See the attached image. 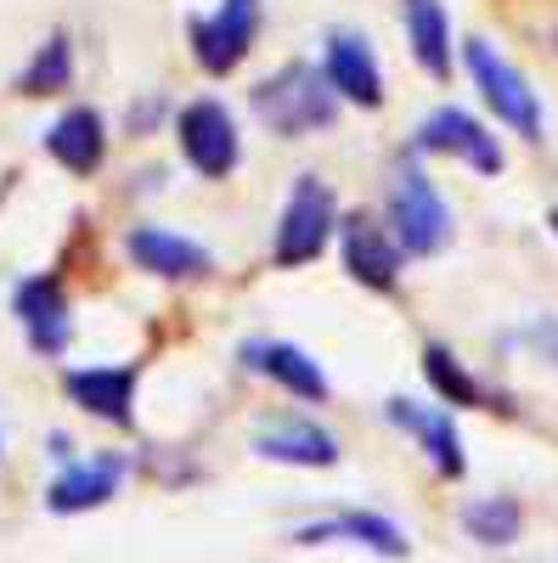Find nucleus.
<instances>
[{"instance_id":"nucleus-21","label":"nucleus","mask_w":558,"mask_h":563,"mask_svg":"<svg viewBox=\"0 0 558 563\" xmlns=\"http://www.w3.org/2000/svg\"><path fill=\"white\" fill-rule=\"evenodd\" d=\"M457 525L474 547L502 552V547H514L525 536V501L519 496H474V501L457 507Z\"/></svg>"},{"instance_id":"nucleus-7","label":"nucleus","mask_w":558,"mask_h":563,"mask_svg":"<svg viewBox=\"0 0 558 563\" xmlns=\"http://www.w3.org/2000/svg\"><path fill=\"white\" fill-rule=\"evenodd\" d=\"M186 40H193V57L204 74H231L260 40V0H220L215 12L186 23Z\"/></svg>"},{"instance_id":"nucleus-16","label":"nucleus","mask_w":558,"mask_h":563,"mask_svg":"<svg viewBox=\"0 0 558 563\" xmlns=\"http://www.w3.org/2000/svg\"><path fill=\"white\" fill-rule=\"evenodd\" d=\"M321 74H328V85L339 90V102H350V108H379L384 102L379 57H372V45L355 29H328L321 34Z\"/></svg>"},{"instance_id":"nucleus-15","label":"nucleus","mask_w":558,"mask_h":563,"mask_svg":"<svg viewBox=\"0 0 558 563\" xmlns=\"http://www.w3.org/2000/svg\"><path fill=\"white\" fill-rule=\"evenodd\" d=\"M124 260L135 271H147L158 282H198L215 271V254L180 231H164V225H130L124 231Z\"/></svg>"},{"instance_id":"nucleus-23","label":"nucleus","mask_w":558,"mask_h":563,"mask_svg":"<svg viewBox=\"0 0 558 563\" xmlns=\"http://www.w3.org/2000/svg\"><path fill=\"white\" fill-rule=\"evenodd\" d=\"M502 344H514V350H530L536 361L558 366V316H530L525 327H514Z\"/></svg>"},{"instance_id":"nucleus-22","label":"nucleus","mask_w":558,"mask_h":563,"mask_svg":"<svg viewBox=\"0 0 558 563\" xmlns=\"http://www.w3.org/2000/svg\"><path fill=\"white\" fill-rule=\"evenodd\" d=\"M74 85V40L57 29L34 45L29 68L18 74V97H57V90Z\"/></svg>"},{"instance_id":"nucleus-20","label":"nucleus","mask_w":558,"mask_h":563,"mask_svg":"<svg viewBox=\"0 0 558 563\" xmlns=\"http://www.w3.org/2000/svg\"><path fill=\"white\" fill-rule=\"evenodd\" d=\"M424 378H429V389L446 400V406H480V411H514V400H502V395H491L469 366H462L440 339H429L424 344Z\"/></svg>"},{"instance_id":"nucleus-6","label":"nucleus","mask_w":558,"mask_h":563,"mask_svg":"<svg viewBox=\"0 0 558 563\" xmlns=\"http://www.w3.org/2000/svg\"><path fill=\"white\" fill-rule=\"evenodd\" d=\"M175 141H180V158L193 164V175L204 180H226L231 169H238L243 158V141H238V124H231V113L209 97L186 102L175 113Z\"/></svg>"},{"instance_id":"nucleus-2","label":"nucleus","mask_w":558,"mask_h":563,"mask_svg":"<svg viewBox=\"0 0 558 563\" xmlns=\"http://www.w3.org/2000/svg\"><path fill=\"white\" fill-rule=\"evenodd\" d=\"M384 225L390 238L401 243L406 260H435L446 254L451 243V209L440 198V186L424 175V164H417V153L406 147L390 169V209H384Z\"/></svg>"},{"instance_id":"nucleus-25","label":"nucleus","mask_w":558,"mask_h":563,"mask_svg":"<svg viewBox=\"0 0 558 563\" xmlns=\"http://www.w3.org/2000/svg\"><path fill=\"white\" fill-rule=\"evenodd\" d=\"M552 45H558V34H552Z\"/></svg>"},{"instance_id":"nucleus-11","label":"nucleus","mask_w":558,"mask_h":563,"mask_svg":"<svg viewBox=\"0 0 558 563\" xmlns=\"http://www.w3.org/2000/svg\"><path fill=\"white\" fill-rule=\"evenodd\" d=\"M339 260L350 271L355 288L366 294H395V282H401V243L390 238V225H379L372 214H344L339 225Z\"/></svg>"},{"instance_id":"nucleus-19","label":"nucleus","mask_w":558,"mask_h":563,"mask_svg":"<svg viewBox=\"0 0 558 563\" xmlns=\"http://www.w3.org/2000/svg\"><path fill=\"white\" fill-rule=\"evenodd\" d=\"M406 45H412V63L424 68L429 79H451V18L440 0H406Z\"/></svg>"},{"instance_id":"nucleus-8","label":"nucleus","mask_w":558,"mask_h":563,"mask_svg":"<svg viewBox=\"0 0 558 563\" xmlns=\"http://www.w3.org/2000/svg\"><path fill=\"white\" fill-rule=\"evenodd\" d=\"M384 417L395 422V429H401L417 451L429 456L435 479H446V485L469 479V451H462V434H457V422H451L446 406H417V400H406V395H390V400H384Z\"/></svg>"},{"instance_id":"nucleus-10","label":"nucleus","mask_w":558,"mask_h":563,"mask_svg":"<svg viewBox=\"0 0 558 563\" xmlns=\"http://www.w3.org/2000/svg\"><path fill=\"white\" fill-rule=\"evenodd\" d=\"M249 451L260 462H283V467H339V440L321 429V422L299 417V411H276V417H260L254 434H249Z\"/></svg>"},{"instance_id":"nucleus-12","label":"nucleus","mask_w":558,"mask_h":563,"mask_svg":"<svg viewBox=\"0 0 558 563\" xmlns=\"http://www.w3.org/2000/svg\"><path fill=\"white\" fill-rule=\"evenodd\" d=\"M12 316L23 321L29 350L45 361H57L74 344V316H68V294L57 276H23L12 288Z\"/></svg>"},{"instance_id":"nucleus-3","label":"nucleus","mask_w":558,"mask_h":563,"mask_svg":"<svg viewBox=\"0 0 558 563\" xmlns=\"http://www.w3.org/2000/svg\"><path fill=\"white\" fill-rule=\"evenodd\" d=\"M339 198L333 186L321 175H299L294 192L283 203V214H276V238H271V260L276 271H299V265H316L321 254H328V243L339 238Z\"/></svg>"},{"instance_id":"nucleus-1","label":"nucleus","mask_w":558,"mask_h":563,"mask_svg":"<svg viewBox=\"0 0 558 563\" xmlns=\"http://www.w3.org/2000/svg\"><path fill=\"white\" fill-rule=\"evenodd\" d=\"M249 108L265 130L276 135H316V130H333L339 119V90L328 85V74L310 68V63H283L276 74H265L254 90H249Z\"/></svg>"},{"instance_id":"nucleus-4","label":"nucleus","mask_w":558,"mask_h":563,"mask_svg":"<svg viewBox=\"0 0 558 563\" xmlns=\"http://www.w3.org/2000/svg\"><path fill=\"white\" fill-rule=\"evenodd\" d=\"M462 68H469V79H474V90H480V102L514 130L519 141H541V130H547V119H541V97L530 90V79L507 63L491 40H480V34H469L462 40Z\"/></svg>"},{"instance_id":"nucleus-14","label":"nucleus","mask_w":558,"mask_h":563,"mask_svg":"<svg viewBox=\"0 0 558 563\" xmlns=\"http://www.w3.org/2000/svg\"><path fill=\"white\" fill-rule=\"evenodd\" d=\"M130 479V456L119 451H102L90 462H68L63 474L45 485V512H57V519H74V512H90V507H108Z\"/></svg>"},{"instance_id":"nucleus-9","label":"nucleus","mask_w":558,"mask_h":563,"mask_svg":"<svg viewBox=\"0 0 558 563\" xmlns=\"http://www.w3.org/2000/svg\"><path fill=\"white\" fill-rule=\"evenodd\" d=\"M412 153H446V158H462L474 175H502V141L469 108H435L424 124H417Z\"/></svg>"},{"instance_id":"nucleus-17","label":"nucleus","mask_w":558,"mask_h":563,"mask_svg":"<svg viewBox=\"0 0 558 563\" xmlns=\"http://www.w3.org/2000/svg\"><path fill=\"white\" fill-rule=\"evenodd\" d=\"M135 384H142L135 366H74V372H63L68 400L85 417L113 422V429H135Z\"/></svg>"},{"instance_id":"nucleus-18","label":"nucleus","mask_w":558,"mask_h":563,"mask_svg":"<svg viewBox=\"0 0 558 563\" xmlns=\"http://www.w3.org/2000/svg\"><path fill=\"white\" fill-rule=\"evenodd\" d=\"M102 153H108V124L97 108H68L45 130V158H57L68 175H97Z\"/></svg>"},{"instance_id":"nucleus-13","label":"nucleus","mask_w":558,"mask_h":563,"mask_svg":"<svg viewBox=\"0 0 558 563\" xmlns=\"http://www.w3.org/2000/svg\"><path fill=\"white\" fill-rule=\"evenodd\" d=\"M238 361L254 372V378L276 384L283 395H294V400H310V406H316V400L333 395L321 361H316L305 344H294V339H249V344L238 350Z\"/></svg>"},{"instance_id":"nucleus-5","label":"nucleus","mask_w":558,"mask_h":563,"mask_svg":"<svg viewBox=\"0 0 558 563\" xmlns=\"http://www.w3.org/2000/svg\"><path fill=\"white\" fill-rule=\"evenodd\" d=\"M294 547H355V552H372V558H412V541L406 530L390 519V512H372V507H339V512H321V519H305L294 536Z\"/></svg>"},{"instance_id":"nucleus-24","label":"nucleus","mask_w":558,"mask_h":563,"mask_svg":"<svg viewBox=\"0 0 558 563\" xmlns=\"http://www.w3.org/2000/svg\"><path fill=\"white\" fill-rule=\"evenodd\" d=\"M547 231H552V238H558V209H547Z\"/></svg>"}]
</instances>
